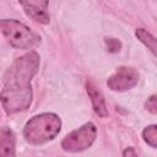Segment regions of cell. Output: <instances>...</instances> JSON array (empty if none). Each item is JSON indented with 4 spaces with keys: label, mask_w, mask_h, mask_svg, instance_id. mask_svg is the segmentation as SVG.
<instances>
[{
    "label": "cell",
    "mask_w": 157,
    "mask_h": 157,
    "mask_svg": "<svg viewBox=\"0 0 157 157\" xmlns=\"http://www.w3.org/2000/svg\"><path fill=\"white\" fill-rule=\"evenodd\" d=\"M86 90H87V93H88V97L91 99V103H92V107H93V110L94 113L101 117V118H107L108 117V108H107V104H105V99L102 94V92L94 86L93 82L88 81L86 83Z\"/></svg>",
    "instance_id": "cell-7"
},
{
    "label": "cell",
    "mask_w": 157,
    "mask_h": 157,
    "mask_svg": "<svg viewBox=\"0 0 157 157\" xmlns=\"http://www.w3.org/2000/svg\"><path fill=\"white\" fill-rule=\"evenodd\" d=\"M0 32L6 42L17 49H32L40 42L36 32L13 18H0Z\"/></svg>",
    "instance_id": "cell-3"
},
{
    "label": "cell",
    "mask_w": 157,
    "mask_h": 157,
    "mask_svg": "<svg viewBox=\"0 0 157 157\" xmlns=\"http://www.w3.org/2000/svg\"><path fill=\"white\" fill-rule=\"evenodd\" d=\"M121 155H123V156H137V152L134 150V147H126V148L123 151Z\"/></svg>",
    "instance_id": "cell-13"
},
{
    "label": "cell",
    "mask_w": 157,
    "mask_h": 157,
    "mask_svg": "<svg viewBox=\"0 0 157 157\" xmlns=\"http://www.w3.org/2000/svg\"><path fill=\"white\" fill-rule=\"evenodd\" d=\"M135 36L151 52V54L153 56H156V38H155V36H152L145 28H136L135 29Z\"/></svg>",
    "instance_id": "cell-9"
},
{
    "label": "cell",
    "mask_w": 157,
    "mask_h": 157,
    "mask_svg": "<svg viewBox=\"0 0 157 157\" xmlns=\"http://www.w3.org/2000/svg\"><path fill=\"white\" fill-rule=\"evenodd\" d=\"M142 139L150 147L156 148L157 147V125L152 124L146 126L142 130Z\"/></svg>",
    "instance_id": "cell-10"
},
{
    "label": "cell",
    "mask_w": 157,
    "mask_h": 157,
    "mask_svg": "<svg viewBox=\"0 0 157 157\" xmlns=\"http://www.w3.org/2000/svg\"><path fill=\"white\" fill-rule=\"evenodd\" d=\"M18 2L22 6L26 15L31 17L33 21L42 25L49 23L50 21L48 12L49 0H18Z\"/></svg>",
    "instance_id": "cell-6"
},
{
    "label": "cell",
    "mask_w": 157,
    "mask_h": 157,
    "mask_svg": "<svg viewBox=\"0 0 157 157\" xmlns=\"http://www.w3.org/2000/svg\"><path fill=\"white\" fill-rule=\"evenodd\" d=\"M146 109L151 113V114H156L157 113V103H156V94H152L147 98L146 103H145Z\"/></svg>",
    "instance_id": "cell-12"
},
{
    "label": "cell",
    "mask_w": 157,
    "mask_h": 157,
    "mask_svg": "<svg viewBox=\"0 0 157 157\" xmlns=\"http://www.w3.org/2000/svg\"><path fill=\"white\" fill-rule=\"evenodd\" d=\"M140 75L131 66H119L107 80V86L114 92H125L137 85Z\"/></svg>",
    "instance_id": "cell-5"
},
{
    "label": "cell",
    "mask_w": 157,
    "mask_h": 157,
    "mask_svg": "<svg viewBox=\"0 0 157 157\" xmlns=\"http://www.w3.org/2000/svg\"><path fill=\"white\" fill-rule=\"evenodd\" d=\"M61 130V119L55 113H40L32 117L23 128L25 140L33 146L54 140Z\"/></svg>",
    "instance_id": "cell-2"
},
{
    "label": "cell",
    "mask_w": 157,
    "mask_h": 157,
    "mask_svg": "<svg viewBox=\"0 0 157 157\" xmlns=\"http://www.w3.org/2000/svg\"><path fill=\"white\" fill-rule=\"evenodd\" d=\"M40 58L36 50H29L15 59L7 69L2 88L0 91V103L7 115L27 110L33 101L32 80L39 70Z\"/></svg>",
    "instance_id": "cell-1"
},
{
    "label": "cell",
    "mask_w": 157,
    "mask_h": 157,
    "mask_svg": "<svg viewBox=\"0 0 157 157\" xmlns=\"http://www.w3.org/2000/svg\"><path fill=\"white\" fill-rule=\"evenodd\" d=\"M97 137V128L92 121L69 132L61 141V148L69 153H77L90 148Z\"/></svg>",
    "instance_id": "cell-4"
},
{
    "label": "cell",
    "mask_w": 157,
    "mask_h": 157,
    "mask_svg": "<svg viewBox=\"0 0 157 157\" xmlns=\"http://www.w3.org/2000/svg\"><path fill=\"white\" fill-rule=\"evenodd\" d=\"M0 156H16V136L11 128H0Z\"/></svg>",
    "instance_id": "cell-8"
},
{
    "label": "cell",
    "mask_w": 157,
    "mask_h": 157,
    "mask_svg": "<svg viewBox=\"0 0 157 157\" xmlns=\"http://www.w3.org/2000/svg\"><path fill=\"white\" fill-rule=\"evenodd\" d=\"M104 43H105V48L108 52L110 53H118L121 49V42L117 38H112V37H105L104 38Z\"/></svg>",
    "instance_id": "cell-11"
}]
</instances>
